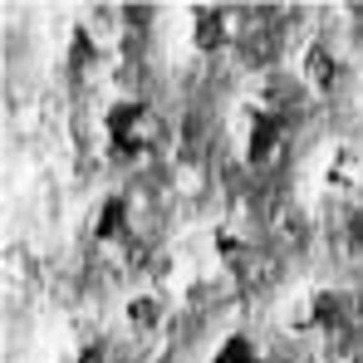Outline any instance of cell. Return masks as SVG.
<instances>
[{
	"label": "cell",
	"mask_w": 363,
	"mask_h": 363,
	"mask_svg": "<svg viewBox=\"0 0 363 363\" xmlns=\"http://www.w3.org/2000/svg\"><path fill=\"white\" fill-rule=\"evenodd\" d=\"M245 250H250V236H245L236 221H221V226L211 231V255H216L226 270H236V265H241Z\"/></svg>",
	"instance_id": "9"
},
{
	"label": "cell",
	"mask_w": 363,
	"mask_h": 363,
	"mask_svg": "<svg viewBox=\"0 0 363 363\" xmlns=\"http://www.w3.org/2000/svg\"><path fill=\"white\" fill-rule=\"evenodd\" d=\"M349 324V295L334 285H309L290 300V329L295 334H334Z\"/></svg>",
	"instance_id": "3"
},
{
	"label": "cell",
	"mask_w": 363,
	"mask_h": 363,
	"mask_svg": "<svg viewBox=\"0 0 363 363\" xmlns=\"http://www.w3.org/2000/svg\"><path fill=\"white\" fill-rule=\"evenodd\" d=\"M231 138H236L241 162L265 167V162H275V152H280V143H285V128H280V118H275L265 104L245 99V104L231 108Z\"/></svg>",
	"instance_id": "2"
},
{
	"label": "cell",
	"mask_w": 363,
	"mask_h": 363,
	"mask_svg": "<svg viewBox=\"0 0 363 363\" xmlns=\"http://www.w3.org/2000/svg\"><path fill=\"white\" fill-rule=\"evenodd\" d=\"M270 363H275V359H270Z\"/></svg>",
	"instance_id": "11"
},
{
	"label": "cell",
	"mask_w": 363,
	"mask_h": 363,
	"mask_svg": "<svg viewBox=\"0 0 363 363\" xmlns=\"http://www.w3.org/2000/svg\"><path fill=\"white\" fill-rule=\"evenodd\" d=\"M162 319H167V300L157 290H138L123 300V324L133 334H152V329H162Z\"/></svg>",
	"instance_id": "8"
},
{
	"label": "cell",
	"mask_w": 363,
	"mask_h": 363,
	"mask_svg": "<svg viewBox=\"0 0 363 363\" xmlns=\"http://www.w3.org/2000/svg\"><path fill=\"white\" fill-rule=\"evenodd\" d=\"M314 182L324 196H359L363 191V147L359 143H329L314 152Z\"/></svg>",
	"instance_id": "4"
},
{
	"label": "cell",
	"mask_w": 363,
	"mask_h": 363,
	"mask_svg": "<svg viewBox=\"0 0 363 363\" xmlns=\"http://www.w3.org/2000/svg\"><path fill=\"white\" fill-rule=\"evenodd\" d=\"M128 231H133V206H128V196H118V191L99 196L94 211H89V241L94 245H123Z\"/></svg>",
	"instance_id": "6"
},
{
	"label": "cell",
	"mask_w": 363,
	"mask_h": 363,
	"mask_svg": "<svg viewBox=\"0 0 363 363\" xmlns=\"http://www.w3.org/2000/svg\"><path fill=\"white\" fill-rule=\"evenodd\" d=\"M157 113H152V104L147 99H138V94H123L113 99L108 108H104V138H108V147L128 157V162H138V157H147L152 152V143H157Z\"/></svg>",
	"instance_id": "1"
},
{
	"label": "cell",
	"mask_w": 363,
	"mask_h": 363,
	"mask_svg": "<svg viewBox=\"0 0 363 363\" xmlns=\"http://www.w3.org/2000/svg\"><path fill=\"white\" fill-rule=\"evenodd\" d=\"M211 363H270V359L260 354V344H255L250 334L236 329V334H226V339L211 349Z\"/></svg>",
	"instance_id": "10"
},
{
	"label": "cell",
	"mask_w": 363,
	"mask_h": 363,
	"mask_svg": "<svg viewBox=\"0 0 363 363\" xmlns=\"http://www.w3.org/2000/svg\"><path fill=\"white\" fill-rule=\"evenodd\" d=\"M186 25H191V45L201 55H221L241 40V15L231 5H191Z\"/></svg>",
	"instance_id": "5"
},
{
	"label": "cell",
	"mask_w": 363,
	"mask_h": 363,
	"mask_svg": "<svg viewBox=\"0 0 363 363\" xmlns=\"http://www.w3.org/2000/svg\"><path fill=\"white\" fill-rule=\"evenodd\" d=\"M300 79H304V89H314V94H334L344 84V55L334 45H324V40H314L300 55Z\"/></svg>",
	"instance_id": "7"
}]
</instances>
